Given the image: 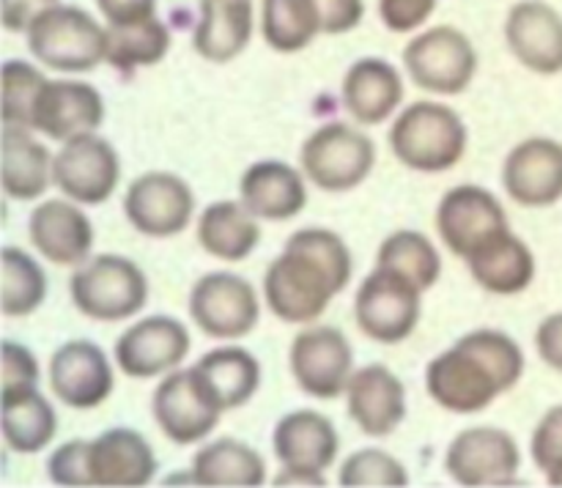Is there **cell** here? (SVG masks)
<instances>
[{"instance_id": "1", "label": "cell", "mask_w": 562, "mask_h": 488, "mask_svg": "<svg viewBox=\"0 0 562 488\" xmlns=\"http://www.w3.org/2000/svg\"><path fill=\"white\" fill-rule=\"evenodd\" d=\"M355 258L338 234L324 228L296 230L263 274V299L285 324H311L349 285Z\"/></svg>"}, {"instance_id": "2", "label": "cell", "mask_w": 562, "mask_h": 488, "mask_svg": "<svg viewBox=\"0 0 562 488\" xmlns=\"http://www.w3.org/2000/svg\"><path fill=\"white\" fill-rule=\"evenodd\" d=\"M525 351L499 329H475L428 362L426 389L453 415H477L525 376Z\"/></svg>"}, {"instance_id": "3", "label": "cell", "mask_w": 562, "mask_h": 488, "mask_svg": "<svg viewBox=\"0 0 562 488\" xmlns=\"http://www.w3.org/2000/svg\"><path fill=\"white\" fill-rule=\"evenodd\" d=\"M395 159L417 173H442L456 168L467 154L464 118L439 102H415L390 126Z\"/></svg>"}, {"instance_id": "4", "label": "cell", "mask_w": 562, "mask_h": 488, "mask_svg": "<svg viewBox=\"0 0 562 488\" xmlns=\"http://www.w3.org/2000/svg\"><path fill=\"white\" fill-rule=\"evenodd\" d=\"M33 58L55 71H91L108 60V27L77 5H53L27 27Z\"/></svg>"}, {"instance_id": "5", "label": "cell", "mask_w": 562, "mask_h": 488, "mask_svg": "<svg viewBox=\"0 0 562 488\" xmlns=\"http://www.w3.org/2000/svg\"><path fill=\"white\" fill-rule=\"evenodd\" d=\"M71 302L91 321H126L148 302V280L124 256H97L71 274Z\"/></svg>"}, {"instance_id": "6", "label": "cell", "mask_w": 562, "mask_h": 488, "mask_svg": "<svg viewBox=\"0 0 562 488\" xmlns=\"http://www.w3.org/2000/svg\"><path fill=\"white\" fill-rule=\"evenodd\" d=\"M302 173L324 192H349L371 175L376 146L349 124H324L313 132L300 151Z\"/></svg>"}, {"instance_id": "7", "label": "cell", "mask_w": 562, "mask_h": 488, "mask_svg": "<svg viewBox=\"0 0 562 488\" xmlns=\"http://www.w3.org/2000/svg\"><path fill=\"white\" fill-rule=\"evenodd\" d=\"M420 296L423 288L409 277L395 269L376 266L362 280L355 299V318L362 334L382 345L404 343L420 324Z\"/></svg>"}, {"instance_id": "8", "label": "cell", "mask_w": 562, "mask_h": 488, "mask_svg": "<svg viewBox=\"0 0 562 488\" xmlns=\"http://www.w3.org/2000/svg\"><path fill=\"white\" fill-rule=\"evenodd\" d=\"M404 66L423 91L456 97L475 80L477 53L464 31L453 25H437L417 33L406 44Z\"/></svg>"}, {"instance_id": "9", "label": "cell", "mask_w": 562, "mask_h": 488, "mask_svg": "<svg viewBox=\"0 0 562 488\" xmlns=\"http://www.w3.org/2000/svg\"><path fill=\"white\" fill-rule=\"evenodd\" d=\"M274 455L283 464L278 486L302 483V486H322V475L338 458L340 439L333 420L322 411L296 409L280 417L274 425Z\"/></svg>"}, {"instance_id": "10", "label": "cell", "mask_w": 562, "mask_h": 488, "mask_svg": "<svg viewBox=\"0 0 562 488\" xmlns=\"http://www.w3.org/2000/svg\"><path fill=\"white\" fill-rule=\"evenodd\" d=\"M434 223L445 247L464 261H470L488 241L510 230L508 214L499 197L475 184L453 186L445 192Z\"/></svg>"}, {"instance_id": "11", "label": "cell", "mask_w": 562, "mask_h": 488, "mask_svg": "<svg viewBox=\"0 0 562 488\" xmlns=\"http://www.w3.org/2000/svg\"><path fill=\"white\" fill-rule=\"evenodd\" d=\"M190 316L201 332L214 340H239L256 329L261 318L258 294L234 272H209L192 285Z\"/></svg>"}, {"instance_id": "12", "label": "cell", "mask_w": 562, "mask_h": 488, "mask_svg": "<svg viewBox=\"0 0 562 488\" xmlns=\"http://www.w3.org/2000/svg\"><path fill=\"white\" fill-rule=\"evenodd\" d=\"M124 214L137 234L170 239L192 223L195 195L181 175L151 170L130 184L124 195Z\"/></svg>"}, {"instance_id": "13", "label": "cell", "mask_w": 562, "mask_h": 488, "mask_svg": "<svg viewBox=\"0 0 562 488\" xmlns=\"http://www.w3.org/2000/svg\"><path fill=\"white\" fill-rule=\"evenodd\" d=\"M519 466V444L499 428H467L445 453L448 475L467 488L510 486L516 483Z\"/></svg>"}, {"instance_id": "14", "label": "cell", "mask_w": 562, "mask_h": 488, "mask_svg": "<svg viewBox=\"0 0 562 488\" xmlns=\"http://www.w3.org/2000/svg\"><path fill=\"white\" fill-rule=\"evenodd\" d=\"M121 159L104 137L86 132L60 146L53 159V181L69 201L99 206L115 192Z\"/></svg>"}, {"instance_id": "15", "label": "cell", "mask_w": 562, "mask_h": 488, "mask_svg": "<svg viewBox=\"0 0 562 488\" xmlns=\"http://www.w3.org/2000/svg\"><path fill=\"white\" fill-rule=\"evenodd\" d=\"M291 373L302 393L313 398H338L346 393L355 373V349L349 338L335 327H307L291 343Z\"/></svg>"}, {"instance_id": "16", "label": "cell", "mask_w": 562, "mask_h": 488, "mask_svg": "<svg viewBox=\"0 0 562 488\" xmlns=\"http://www.w3.org/2000/svg\"><path fill=\"white\" fill-rule=\"evenodd\" d=\"M190 354V332L170 316H148L132 324L115 343V365L132 378L170 373Z\"/></svg>"}, {"instance_id": "17", "label": "cell", "mask_w": 562, "mask_h": 488, "mask_svg": "<svg viewBox=\"0 0 562 488\" xmlns=\"http://www.w3.org/2000/svg\"><path fill=\"white\" fill-rule=\"evenodd\" d=\"M49 387L69 409H97L113 395V365L91 340H69L49 360Z\"/></svg>"}, {"instance_id": "18", "label": "cell", "mask_w": 562, "mask_h": 488, "mask_svg": "<svg viewBox=\"0 0 562 488\" xmlns=\"http://www.w3.org/2000/svg\"><path fill=\"white\" fill-rule=\"evenodd\" d=\"M503 186L519 206L547 208L562 197V143L530 137L503 164Z\"/></svg>"}, {"instance_id": "19", "label": "cell", "mask_w": 562, "mask_h": 488, "mask_svg": "<svg viewBox=\"0 0 562 488\" xmlns=\"http://www.w3.org/2000/svg\"><path fill=\"white\" fill-rule=\"evenodd\" d=\"M505 42L525 69L552 77L562 71V14L543 0H521L505 20Z\"/></svg>"}, {"instance_id": "20", "label": "cell", "mask_w": 562, "mask_h": 488, "mask_svg": "<svg viewBox=\"0 0 562 488\" xmlns=\"http://www.w3.org/2000/svg\"><path fill=\"white\" fill-rule=\"evenodd\" d=\"M104 121V99L88 82L47 80L33 104V129L49 140H71L97 132Z\"/></svg>"}, {"instance_id": "21", "label": "cell", "mask_w": 562, "mask_h": 488, "mask_svg": "<svg viewBox=\"0 0 562 488\" xmlns=\"http://www.w3.org/2000/svg\"><path fill=\"white\" fill-rule=\"evenodd\" d=\"M154 420L159 431L176 444H195L206 439L217 428L223 411L209 404L206 395L198 389L190 367L187 371H170L162 378L151 400Z\"/></svg>"}, {"instance_id": "22", "label": "cell", "mask_w": 562, "mask_h": 488, "mask_svg": "<svg viewBox=\"0 0 562 488\" xmlns=\"http://www.w3.org/2000/svg\"><path fill=\"white\" fill-rule=\"evenodd\" d=\"M349 417L366 436H390L406 417L404 382L384 365H366L346 384Z\"/></svg>"}, {"instance_id": "23", "label": "cell", "mask_w": 562, "mask_h": 488, "mask_svg": "<svg viewBox=\"0 0 562 488\" xmlns=\"http://www.w3.org/2000/svg\"><path fill=\"white\" fill-rule=\"evenodd\" d=\"M33 247L58 266H82L91 256L93 225L80 206L69 201H44L27 223Z\"/></svg>"}, {"instance_id": "24", "label": "cell", "mask_w": 562, "mask_h": 488, "mask_svg": "<svg viewBox=\"0 0 562 488\" xmlns=\"http://www.w3.org/2000/svg\"><path fill=\"white\" fill-rule=\"evenodd\" d=\"M91 483L104 488H140L157 475V455L143 433L110 428L91 442Z\"/></svg>"}, {"instance_id": "25", "label": "cell", "mask_w": 562, "mask_h": 488, "mask_svg": "<svg viewBox=\"0 0 562 488\" xmlns=\"http://www.w3.org/2000/svg\"><path fill=\"white\" fill-rule=\"evenodd\" d=\"M198 389L209 398V404L220 411H231L245 406L261 387V365L256 356L239 345H223L198 360L190 367Z\"/></svg>"}, {"instance_id": "26", "label": "cell", "mask_w": 562, "mask_h": 488, "mask_svg": "<svg viewBox=\"0 0 562 488\" xmlns=\"http://www.w3.org/2000/svg\"><path fill=\"white\" fill-rule=\"evenodd\" d=\"M241 203L258 219H291L307 206V184L302 173L278 159L250 164L239 181Z\"/></svg>"}, {"instance_id": "27", "label": "cell", "mask_w": 562, "mask_h": 488, "mask_svg": "<svg viewBox=\"0 0 562 488\" xmlns=\"http://www.w3.org/2000/svg\"><path fill=\"white\" fill-rule=\"evenodd\" d=\"M404 99L398 69L382 58H360L344 77V107L357 124H384Z\"/></svg>"}, {"instance_id": "28", "label": "cell", "mask_w": 562, "mask_h": 488, "mask_svg": "<svg viewBox=\"0 0 562 488\" xmlns=\"http://www.w3.org/2000/svg\"><path fill=\"white\" fill-rule=\"evenodd\" d=\"M252 36V0H201L192 49L209 64H231Z\"/></svg>"}, {"instance_id": "29", "label": "cell", "mask_w": 562, "mask_h": 488, "mask_svg": "<svg viewBox=\"0 0 562 488\" xmlns=\"http://www.w3.org/2000/svg\"><path fill=\"white\" fill-rule=\"evenodd\" d=\"M198 241L220 261H245L261 241V225L241 201L209 203L198 219Z\"/></svg>"}, {"instance_id": "30", "label": "cell", "mask_w": 562, "mask_h": 488, "mask_svg": "<svg viewBox=\"0 0 562 488\" xmlns=\"http://www.w3.org/2000/svg\"><path fill=\"white\" fill-rule=\"evenodd\" d=\"M467 263H470V272L475 277V283L483 291L497 296L521 294V291L530 288L532 277H536V256L510 230H505L503 236L488 241Z\"/></svg>"}, {"instance_id": "31", "label": "cell", "mask_w": 562, "mask_h": 488, "mask_svg": "<svg viewBox=\"0 0 562 488\" xmlns=\"http://www.w3.org/2000/svg\"><path fill=\"white\" fill-rule=\"evenodd\" d=\"M192 483L209 488H256L267 480V461L239 439H217L192 458Z\"/></svg>"}, {"instance_id": "32", "label": "cell", "mask_w": 562, "mask_h": 488, "mask_svg": "<svg viewBox=\"0 0 562 488\" xmlns=\"http://www.w3.org/2000/svg\"><path fill=\"white\" fill-rule=\"evenodd\" d=\"M53 159L47 146L22 126H3V181L5 195L14 201H36L53 181Z\"/></svg>"}, {"instance_id": "33", "label": "cell", "mask_w": 562, "mask_h": 488, "mask_svg": "<svg viewBox=\"0 0 562 488\" xmlns=\"http://www.w3.org/2000/svg\"><path fill=\"white\" fill-rule=\"evenodd\" d=\"M261 33L274 53H300L324 33L318 0H261Z\"/></svg>"}, {"instance_id": "34", "label": "cell", "mask_w": 562, "mask_h": 488, "mask_svg": "<svg viewBox=\"0 0 562 488\" xmlns=\"http://www.w3.org/2000/svg\"><path fill=\"white\" fill-rule=\"evenodd\" d=\"M0 428H3V439L14 453L33 455L38 450L47 447L53 442L55 431H58V417L49 400L33 393L20 395V398L0 400Z\"/></svg>"}, {"instance_id": "35", "label": "cell", "mask_w": 562, "mask_h": 488, "mask_svg": "<svg viewBox=\"0 0 562 488\" xmlns=\"http://www.w3.org/2000/svg\"><path fill=\"white\" fill-rule=\"evenodd\" d=\"M170 33L157 16L132 25H108V64L119 71L154 66L168 55Z\"/></svg>"}, {"instance_id": "36", "label": "cell", "mask_w": 562, "mask_h": 488, "mask_svg": "<svg viewBox=\"0 0 562 488\" xmlns=\"http://www.w3.org/2000/svg\"><path fill=\"white\" fill-rule=\"evenodd\" d=\"M376 266L395 269L398 274L409 277L417 288L428 291L437 285L439 274H442V258H439V250L426 234L398 230V234L387 236L382 241Z\"/></svg>"}, {"instance_id": "37", "label": "cell", "mask_w": 562, "mask_h": 488, "mask_svg": "<svg viewBox=\"0 0 562 488\" xmlns=\"http://www.w3.org/2000/svg\"><path fill=\"white\" fill-rule=\"evenodd\" d=\"M47 299V274L36 258L20 247H3V296L0 307L5 316L25 318Z\"/></svg>"}, {"instance_id": "38", "label": "cell", "mask_w": 562, "mask_h": 488, "mask_svg": "<svg viewBox=\"0 0 562 488\" xmlns=\"http://www.w3.org/2000/svg\"><path fill=\"white\" fill-rule=\"evenodd\" d=\"M47 77L25 60L3 64V126L33 129V104Z\"/></svg>"}, {"instance_id": "39", "label": "cell", "mask_w": 562, "mask_h": 488, "mask_svg": "<svg viewBox=\"0 0 562 488\" xmlns=\"http://www.w3.org/2000/svg\"><path fill=\"white\" fill-rule=\"evenodd\" d=\"M338 480L346 488H404L409 486V472L384 450L366 447L344 461Z\"/></svg>"}, {"instance_id": "40", "label": "cell", "mask_w": 562, "mask_h": 488, "mask_svg": "<svg viewBox=\"0 0 562 488\" xmlns=\"http://www.w3.org/2000/svg\"><path fill=\"white\" fill-rule=\"evenodd\" d=\"M532 461L547 475V483L562 488V404L552 406L532 431Z\"/></svg>"}, {"instance_id": "41", "label": "cell", "mask_w": 562, "mask_h": 488, "mask_svg": "<svg viewBox=\"0 0 562 488\" xmlns=\"http://www.w3.org/2000/svg\"><path fill=\"white\" fill-rule=\"evenodd\" d=\"M0 373H3V395L0 400L20 398V395L33 393L38 387V362L33 356L31 349L14 343V340H5L3 349H0Z\"/></svg>"}, {"instance_id": "42", "label": "cell", "mask_w": 562, "mask_h": 488, "mask_svg": "<svg viewBox=\"0 0 562 488\" xmlns=\"http://www.w3.org/2000/svg\"><path fill=\"white\" fill-rule=\"evenodd\" d=\"M91 442L86 439H71V442L60 444L47 461V472H49V480L55 486H71V488H80V486H93L91 483Z\"/></svg>"}, {"instance_id": "43", "label": "cell", "mask_w": 562, "mask_h": 488, "mask_svg": "<svg viewBox=\"0 0 562 488\" xmlns=\"http://www.w3.org/2000/svg\"><path fill=\"white\" fill-rule=\"evenodd\" d=\"M439 0H379V16L393 33H412L434 14Z\"/></svg>"}, {"instance_id": "44", "label": "cell", "mask_w": 562, "mask_h": 488, "mask_svg": "<svg viewBox=\"0 0 562 488\" xmlns=\"http://www.w3.org/2000/svg\"><path fill=\"white\" fill-rule=\"evenodd\" d=\"M318 9H322L327 36H344V33L355 31L366 14L362 0H318Z\"/></svg>"}, {"instance_id": "45", "label": "cell", "mask_w": 562, "mask_h": 488, "mask_svg": "<svg viewBox=\"0 0 562 488\" xmlns=\"http://www.w3.org/2000/svg\"><path fill=\"white\" fill-rule=\"evenodd\" d=\"M60 0H0V20L9 33H27V27Z\"/></svg>"}, {"instance_id": "46", "label": "cell", "mask_w": 562, "mask_h": 488, "mask_svg": "<svg viewBox=\"0 0 562 488\" xmlns=\"http://www.w3.org/2000/svg\"><path fill=\"white\" fill-rule=\"evenodd\" d=\"M108 25H132L157 16V0H97Z\"/></svg>"}, {"instance_id": "47", "label": "cell", "mask_w": 562, "mask_h": 488, "mask_svg": "<svg viewBox=\"0 0 562 488\" xmlns=\"http://www.w3.org/2000/svg\"><path fill=\"white\" fill-rule=\"evenodd\" d=\"M538 356L547 362L552 371L562 373V313H552L536 329Z\"/></svg>"}]
</instances>
